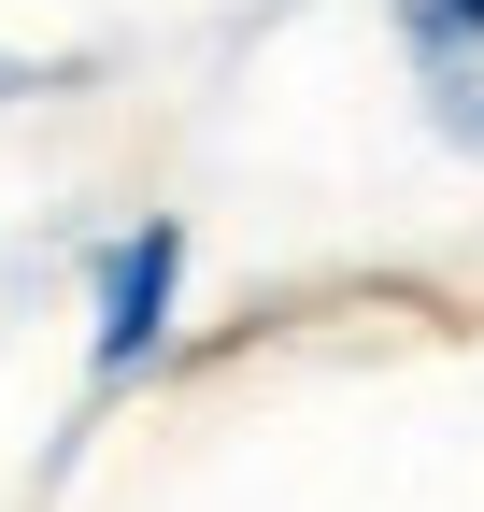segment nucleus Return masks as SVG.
<instances>
[{
	"mask_svg": "<svg viewBox=\"0 0 484 512\" xmlns=\"http://www.w3.org/2000/svg\"><path fill=\"white\" fill-rule=\"evenodd\" d=\"M171 285H186V228L143 214L129 242L100 256V328H86V370H100V384H129V370L171 342Z\"/></svg>",
	"mask_w": 484,
	"mask_h": 512,
	"instance_id": "1",
	"label": "nucleus"
}]
</instances>
